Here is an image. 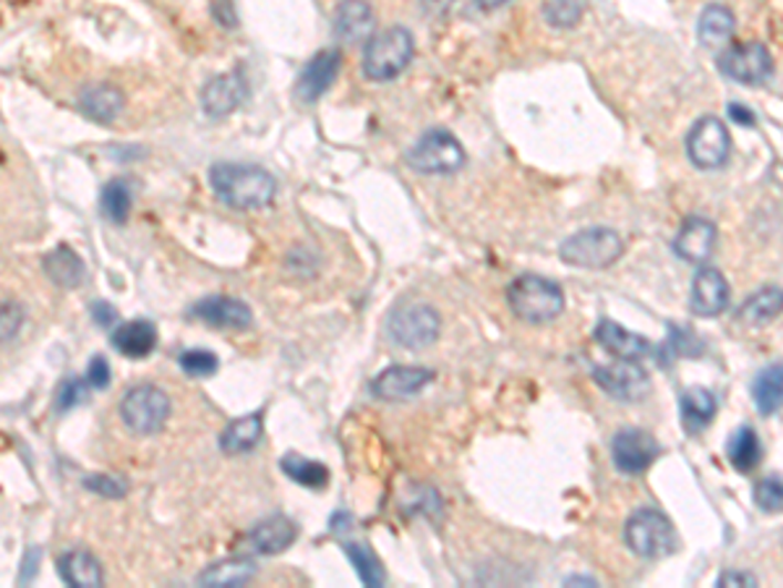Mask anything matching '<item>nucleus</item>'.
<instances>
[{
  "label": "nucleus",
  "mask_w": 783,
  "mask_h": 588,
  "mask_svg": "<svg viewBox=\"0 0 783 588\" xmlns=\"http://www.w3.org/2000/svg\"><path fill=\"white\" fill-rule=\"evenodd\" d=\"M507 303L512 314L528 324L554 322L565 311V290L544 275L525 272L509 282Z\"/></svg>",
  "instance_id": "f03ea898"
},
{
  "label": "nucleus",
  "mask_w": 783,
  "mask_h": 588,
  "mask_svg": "<svg viewBox=\"0 0 783 588\" xmlns=\"http://www.w3.org/2000/svg\"><path fill=\"white\" fill-rule=\"evenodd\" d=\"M434 380V372L426 367H387L384 372H379L371 382V392L379 398V401L387 403H400L410 401L419 392L426 388V384Z\"/></svg>",
  "instance_id": "f8f14e48"
},
{
  "label": "nucleus",
  "mask_w": 783,
  "mask_h": 588,
  "mask_svg": "<svg viewBox=\"0 0 783 588\" xmlns=\"http://www.w3.org/2000/svg\"><path fill=\"white\" fill-rule=\"evenodd\" d=\"M110 345L126 359H146L157 348V327L150 319H131V322L115 327Z\"/></svg>",
  "instance_id": "412c9836"
},
{
  "label": "nucleus",
  "mask_w": 783,
  "mask_h": 588,
  "mask_svg": "<svg viewBox=\"0 0 783 588\" xmlns=\"http://www.w3.org/2000/svg\"><path fill=\"white\" fill-rule=\"evenodd\" d=\"M215 17H217L219 21H223L225 27L236 24V13H233L230 0H215Z\"/></svg>",
  "instance_id": "49530a36"
},
{
  "label": "nucleus",
  "mask_w": 783,
  "mask_h": 588,
  "mask_svg": "<svg viewBox=\"0 0 783 588\" xmlns=\"http://www.w3.org/2000/svg\"><path fill=\"white\" fill-rule=\"evenodd\" d=\"M729 115H731V121L742 123V126H755V113H752L750 107H744V105H739V103H731L729 105Z\"/></svg>",
  "instance_id": "a18cd8bd"
},
{
  "label": "nucleus",
  "mask_w": 783,
  "mask_h": 588,
  "mask_svg": "<svg viewBox=\"0 0 783 588\" xmlns=\"http://www.w3.org/2000/svg\"><path fill=\"white\" fill-rule=\"evenodd\" d=\"M42 270H45L48 278L53 280L58 288L71 290V288H79L84 282L86 265H84V259L71 249V246L61 244V246H55L53 251H48L45 257H42Z\"/></svg>",
  "instance_id": "a878e982"
},
{
  "label": "nucleus",
  "mask_w": 783,
  "mask_h": 588,
  "mask_svg": "<svg viewBox=\"0 0 783 588\" xmlns=\"http://www.w3.org/2000/svg\"><path fill=\"white\" fill-rule=\"evenodd\" d=\"M340 63V50H321V53L313 55L311 61L306 63L301 76H298L296 97L301 100V103H317L321 94L334 84V79H338Z\"/></svg>",
  "instance_id": "f3484780"
},
{
  "label": "nucleus",
  "mask_w": 783,
  "mask_h": 588,
  "mask_svg": "<svg viewBox=\"0 0 783 588\" xmlns=\"http://www.w3.org/2000/svg\"><path fill=\"white\" fill-rule=\"evenodd\" d=\"M21 322H24V311H21L19 303H3V340H11L19 332Z\"/></svg>",
  "instance_id": "79ce46f5"
},
{
  "label": "nucleus",
  "mask_w": 783,
  "mask_h": 588,
  "mask_svg": "<svg viewBox=\"0 0 783 588\" xmlns=\"http://www.w3.org/2000/svg\"><path fill=\"white\" fill-rule=\"evenodd\" d=\"M783 311V290L775 286L760 288L750 296L748 301L742 303L736 311L739 322L750 324V327H763L767 322H773Z\"/></svg>",
  "instance_id": "c756f323"
},
{
  "label": "nucleus",
  "mask_w": 783,
  "mask_h": 588,
  "mask_svg": "<svg viewBox=\"0 0 783 588\" xmlns=\"http://www.w3.org/2000/svg\"><path fill=\"white\" fill-rule=\"evenodd\" d=\"M752 497H755V505L765 513H781L783 510V478L779 476H765L760 478L752 489Z\"/></svg>",
  "instance_id": "58836bf2"
},
{
  "label": "nucleus",
  "mask_w": 783,
  "mask_h": 588,
  "mask_svg": "<svg viewBox=\"0 0 783 588\" xmlns=\"http://www.w3.org/2000/svg\"><path fill=\"white\" fill-rule=\"evenodd\" d=\"M567 586H575V584H583V586H598V580L596 578H583V576H573V578H567L565 580Z\"/></svg>",
  "instance_id": "09e8293b"
},
{
  "label": "nucleus",
  "mask_w": 783,
  "mask_h": 588,
  "mask_svg": "<svg viewBox=\"0 0 783 588\" xmlns=\"http://www.w3.org/2000/svg\"><path fill=\"white\" fill-rule=\"evenodd\" d=\"M410 58H413V34L402 27H390L365 45L363 74L371 82H390L408 69Z\"/></svg>",
  "instance_id": "39448f33"
},
{
  "label": "nucleus",
  "mask_w": 783,
  "mask_h": 588,
  "mask_svg": "<svg viewBox=\"0 0 783 588\" xmlns=\"http://www.w3.org/2000/svg\"><path fill=\"white\" fill-rule=\"evenodd\" d=\"M92 319L100 327H113L115 319H119V309L107 301H94L92 303Z\"/></svg>",
  "instance_id": "37998d69"
},
{
  "label": "nucleus",
  "mask_w": 783,
  "mask_h": 588,
  "mask_svg": "<svg viewBox=\"0 0 783 588\" xmlns=\"http://www.w3.org/2000/svg\"><path fill=\"white\" fill-rule=\"evenodd\" d=\"M84 489L94 492V495L105 497V499H121L128 495V482L121 476H110V474H92L84 476Z\"/></svg>",
  "instance_id": "ea45409f"
},
{
  "label": "nucleus",
  "mask_w": 783,
  "mask_h": 588,
  "mask_svg": "<svg viewBox=\"0 0 783 588\" xmlns=\"http://www.w3.org/2000/svg\"><path fill=\"white\" fill-rule=\"evenodd\" d=\"M131 205H134V196H131V188L123 178L110 180V184L102 188L100 209L110 223H115V225L126 223L128 215H131Z\"/></svg>",
  "instance_id": "f704fd0d"
},
{
  "label": "nucleus",
  "mask_w": 783,
  "mask_h": 588,
  "mask_svg": "<svg viewBox=\"0 0 783 588\" xmlns=\"http://www.w3.org/2000/svg\"><path fill=\"white\" fill-rule=\"evenodd\" d=\"M123 105H126V97H123V92L113 84H92L79 94V107H82V113L90 121L102 123V126H107V123L119 118L123 113Z\"/></svg>",
  "instance_id": "b1692460"
},
{
  "label": "nucleus",
  "mask_w": 783,
  "mask_h": 588,
  "mask_svg": "<svg viewBox=\"0 0 783 588\" xmlns=\"http://www.w3.org/2000/svg\"><path fill=\"white\" fill-rule=\"evenodd\" d=\"M374 32V11L369 0H342L334 13V34L342 42H363Z\"/></svg>",
  "instance_id": "5701e85b"
},
{
  "label": "nucleus",
  "mask_w": 783,
  "mask_h": 588,
  "mask_svg": "<svg viewBox=\"0 0 783 588\" xmlns=\"http://www.w3.org/2000/svg\"><path fill=\"white\" fill-rule=\"evenodd\" d=\"M593 340H596L606 353H611L614 359L640 361L653 351L648 338L638 336V332H629L627 327L611 322V319H601V322H598L596 332H593Z\"/></svg>",
  "instance_id": "6ab92c4d"
},
{
  "label": "nucleus",
  "mask_w": 783,
  "mask_h": 588,
  "mask_svg": "<svg viewBox=\"0 0 783 588\" xmlns=\"http://www.w3.org/2000/svg\"><path fill=\"white\" fill-rule=\"evenodd\" d=\"M687 155L692 165L700 171H719L729 163L731 155V134L729 126L715 115L694 121V126L687 134Z\"/></svg>",
  "instance_id": "1a4fd4ad"
},
{
  "label": "nucleus",
  "mask_w": 783,
  "mask_h": 588,
  "mask_svg": "<svg viewBox=\"0 0 783 588\" xmlns=\"http://www.w3.org/2000/svg\"><path fill=\"white\" fill-rule=\"evenodd\" d=\"M734 29H736V19H734V13L727 9V6L711 3V6H705V11L700 13L698 38L705 48L727 45V42L734 38Z\"/></svg>",
  "instance_id": "c85d7f7f"
},
{
  "label": "nucleus",
  "mask_w": 783,
  "mask_h": 588,
  "mask_svg": "<svg viewBox=\"0 0 783 588\" xmlns=\"http://www.w3.org/2000/svg\"><path fill=\"white\" fill-rule=\"evenodd\" d=\"M504 3H507V0H478V6H483V9H499Z\"/></svg>",
  "instance_id": "8fccbe9b"
},
{
  "label": "nucleus",
  "mask_w": 783,
  "mask_h": 588,
  "mask_svg": "<svg viewBox=\"0 0 783 588\" xmlns=\"http://www.w3.org/2000/svg\"><path fill=\"white\" fill-rule=\"evenodd\" d=\"M593 380L601 390L609 392L617 401H640L642 395L650 390L648 372L642 369L638 361L629 359H617L611 364L596 367L593 369Z\"/></svg>",
  "instance_id": "9b49d317"
},
{
  "label": "nucleus",
  "mask_w": 783,
  "mask_h": 588,
  "mask_svg": "<svg viewBox=\"0 0 783 588\" xmlns=\"http://www.w3.org/2000/svg\"><path fill=\"white\" fill-rule=\"evenodd\" d=\"M178 367L183 374L194 376V380H207V376H215L219 372V359L207 348H192V351L181 353Z\"/></svg>",
  "instance_id": "c9c22d12"
},
{
  "label": "nucleus",
  "mask_w": 783,
  "mask_h": 588,
  "mask_svg": "<svg viewBox=\"0 0 783 588\" xmlns=\"http://www.w3.org/2000/svg\"><path fill=\"white\" fill-rule=\"evenodd\" d=\"M719 586H758V578L752 572L727 570L719 576Z\"/></svg>",
  "instance_id": "c03bdc74"
},
{
  "label": "nucleus",
  "mask_w": 783,
  "mask_h": 588,
  "mask_svg": "<svg viewBox=\"0 0 783 588\" xmlns=\"http://www.w3.org/2000/svg\"><path fill=\"white\" fill-rule=\"evenodd\" d=\"M442 332V317L429 303H405L387 319V338L402 351H423L434 345Z\"/></svg>",
  "instance_id": "423d86ee"
},
{
  "label": "nucleus",
  "mask_w": 783,
  "mask_h": 588,
  "mask_svg": "<svg viewBox=\"0 0 783 588\" xmlns=\"http://www.w3.org/2000/svg\"><path fill=\"white\" fill-rule=\"evenodd\" d=\"M408 165L415 173H426V176H446V173H457L463 168L465 149L450 131L434 128L426 131L408 149Z\"/></svg>",
  "instance_id": "6e6552de"
},
{
  "label": "nucleus",
  "mask_w": 783,
  "mask_h": 588,
  "mask_svg": "<svg viewBox=\"0 0 783 588\" xmlns=\"http://www.w3.org/2000/svg\"><path fill=\"white\" fill-rule=\"evenodd\" d=\"M715 241H719V230H715V223L708 220V217L692 215L687 217L679 228V234L674 238V251L684 261H692V265H702L713 257Z\"/></svg>",
  "instance_id": "a211bd4d"
},
{
  "label": "nucleus",
  "mask_w": 783,
  "mask_h": 588,
  "mask_svg": "<svg viewBox=\"0 0 783 588\" xmlns=\"http://www.w3.org/2000/svg\"><path fill=\"white\" fill-rule=\"evenodd\" d=\"M452 3H455V0H421L423 11L431 13V17H442L446 9H452Z\"/></svg>",
  "instance_id": "de8ad7c7"
},
{
  "label": "nucleus",
  "mask_w": 783,
  "mask_h": 588,
  "mask_svg": "<svg viewBox=\"0 0 783 588\" xmlns=\"http://www.w3.org/2000/svg\"><path fill=\"white\" fill-rule=\"evenodd\" d=\"M719 69L739 84L760 86L773 76V55L763 42H736L719 55Z\"/></svg>",
  "instance_id": "9d476101"
},
{
  "label": "nucleus",
  "mask_w": 783,
  "mask_h": 588,
  "mask_svg": "<svg viewBox=\"0 0 783 588\" xmlns=\"http://www.w3.org/2000/svg\"><path fill=\"white\" fill-rule=\"evenodd\" d=\"M625 251L617 230L611 228H585L580 234L569 236L559 246V257L569 267H583V270H604Z\"/></svg>",
  "instance_id": "0eeeda50"
},
{
  "label": "nucleus",
  "mask_w": 783,
  "mask_h": 588,
  "mask_svg": "<svg viewBox=\"0 0 783 588\" xmlns=\"http://www.w3.org/2000/svg\"><path fill=\"white\" fill-rule=\"evenodd\" d=\"M248 97V84L244 71H228V74L209 79L202 90V111L209 118H225L238 111Z\"/></svg>",
  "instance_id": "4468645a"
},
{
  "label": "nucleus",
  "mask_w": 783,
  "mask_h": 588,
  "mask_svg": "<svg viewBox=\"0 0 783 588\" xmlns=\"http://www.w3.org/2000/svg\"><path fill=\"white\" fill-rule=\"evenodd\" d=\"M731 301L729 280L723 278L721 270L715 267H700L698 275L692 278V299L690 307L694 314L700 317H719L721 311H727Z\"/></svg>",
  "instance_id": "dca6fc26"
},
{
  "label": "nucleus",
  "mask_w": 783,
  "mask_h": 588,
  "mask_svg": "<svg viewBox=\"0 0 783 588\" xmlns=\"http://www.w3.org/2000/svg\"><path fill=\"white\" fill-rule=\"evenodd\" d=\"M627 547L638 557L646 560H661V557L674 555L679 549V536L674 523L666 518L663 513L653 507H642V510L629 515L625 526Z\"/></svg>",
  "instance_id": "20e7f679"
},
{
  "label": "nucleus",
  "mask_w": 783,
  "mask_h": 588,
  "mask_svg": "<svg viewBox=\"0 0 783 588\" xmlns=\"http://www.w3.org/2000/svg\"><path fill=\"white\" fill-rule=\"evenodd\" d=\"M280 471L290 482L306 486V489H324L329 484V468L324 463L303 457L298 453H288L280 457Z\"/></svg>",
  "instance_id": "473e14b6"
},
{
  "label": "nucleus",
  "mask_w": 783,
  "mask_h": 588,
  "mask_svg": "<svg viewBox=\"0 0 783 588\" xmlns=\"http://www.w3.org/2000/svg\"><path fill=\"white\" fill-rule=\"evenodd\" d=\"M171 398L157 384H136L123 392L119 413L123 426L138 437H152V434L163 432V426L171 419Z\"/></svg>",
  "instance_id": "7ed1b4c3"
},
{
  "label": "nucleus",
  "mask_w": 783,
  "mask_h": 588,
  "mask_svg": "<svg viewBox=\"0 0 783 588\" xmlns=\"http://www.w3.org/2000/svg\"><path fill=\"white\" fill-rule=\"evenodd\" d=\"M342 551H346L350 565H353L358 578H361L365 586L382 588L387 584V572L382 568V563H379V557L369 547H365V544L348 541V544H342Z\"/></svg>",
  "instance_id": "72a5a7b5"
},
{
  "label": "nucleus",
  "mask_w": 783,
  "mask_h": 588,
  "mask_svg": "<svg viewBox=\"0 0 783 588\" xmlns=\"http://www.w3.org/2000/svg\"><path fill=\"white\" fill-rule=\"evenodd\" d=\"M752 398H755V409L763 416H773L783 405V361L765 367L763 372L752 382Z\"/></svg>",
  "instance_id": "2f4dec72"
},
{
  "label": "nucleus",
  "mask_w": 783,
  "mask_h": 588,
  "mask_svg": "<svg viewBox=\"0 0 783 588\" xmlns=\"http://www.w3.org/2000/svg\"><path fill=\"white\" fill-rule=\"evenodd\" d=\"M110 364L107 359L102 353H94V359L90 361V367H86V382H90V388L94 390H105L110 384Z\"/></svg>",
  "instance_id": "a19ab883"
},
{
  "label": "nucleus",
  "mask_w": 783,
  "mask_h": 588,
  "mask_svg": "<svg viewBox=\"0 0 783 588\" xmlns=\"http://www.w3.org/2000/svg\"><path fill=\"white\" fill-rule=\"evenodd\" d=\"M261 437H265V413H246V416L233 419L230 424L225 426V432L219 434V450H223L225 455L251 453L261 442Z\"/></svg>",
  "instance_id": "4be33fe9"
},
{
  "label": "nucleus",
  "mask_w": 783,
  "mask_h": 588,
  "mask_svg": "<svg viewBox=\"0 0 783 588\" xmlns=\"http://www.w3.org/2000/svg\"><path fill=\"white\" fill-rule=\"evenodd\" d=\"M583 17L580 0H546L544 3V19L556 29L575 27Z\"/></svg>",
  "instance_id": "e433bc0d"
},
{
  "label": "nucleus",
  "mask_w": 783,
  "mask_h": 588,
  "mask_svg": "<svg viewBox=\"0 0 783 588\" xmlns=\"http://www.w3.org/2000/svg\"><path fill=\"white\" fill-rule=\"evenodd\" d=\"M58 576L65 586H76V588H97L102 586V568L97 563V557L86 549H69L58 557Z\"/></svg>",
  "instance_id": "393cba45"
},
{
  "label": "nucleus",
  "mask_w": 783,
  "mask_h": 588,
  "mask_svg": "<svg viewBox=\"0 0 783 588\" xmlns=\"http://www.w3.org/2000/svg\"><path fill=\"white\" fill-rule=\"evenodd\" d=\"M727 455L731 466L742 471V474L755 471L760 466V461H763V445H760L758 432L752 430V426H739V430L729 437Z\"/></svg>",
  "instance_id": "7c9ffc66"
},
{
  "label": "nucleus",
  "mask_w": 783,
  "mask_h": 588,
  "mask_svg": "<svg viewBox=\"0 0 783 588\" xmlns=\"http://www.w3.org/2000/svg\"><path fill=\"white\" fill-rule=\"evenodd\" d=\"M192 314L217 330H246L254 324L251 307L240 299H230V296H207V299L194 303Z\"/></svg>",
  "instance_id": "2eb2a0df"
},
{
  "label": "nucleus",
  "mask_w": 783,
  "mask_h": 588,
  "mask_svg": "<svg viewBox=\"0 0 783 588\" xmlns=\"http://www.w3.org/2000/svg\"><path fill=\"white\" fill-rule=\"evenodd\" d=\"M86 388H90V382H84L82 376H65V380L58 384L53 405L58 413H69L76 409V405L84 403L86 398Z\"/></svg>",
  "instance_id": "4c0bfd02"
},
{
  "label": "nucleus",
  "mask_w": 783,
  "mask_h": 588,
  "mask_svg": "<svg viewBox=\"0 0 783 588\" xmlns=\"http://www.w3.org/2000/svg\"><path fill=\"white\" fill-rule=\"evenodd\" d=\"M679 413H682L684 430L694 434L705 430V426L715 419V413H719V401H715L711 390L690 388L682 392V398H679Z\"/></svg>",
  "instance_id": "cd10ccee"
},
{
  "label": "nucleus",
  "mask_w": 783,
  "mask_h": 588,
  "mask_svg": "<svg viewBox=\"0 0 783 588\" xmlns=\"http://www.w3.org/2000/svg\"><path fill=\"white\" fill-rule=\"evenodd\" d=\"M661 453L656 437L642 430H621L611 442L614 466L625 474H642V471L653 466V461Z\"/></svg>",
  "instance_id": "ddd939ff"
},
{
  "label": "nucleus",
  "mask_w": 783,
  "mask_h": 588,
  "mask_svg": "<svg viewBox=\"0 0 783 588\" xmlns=\"http://www.w3.org/2000/svg\"><path fill=\"white\" fill-rule=\"evenodd\" d=\"M298 539V526L288 515H269L248 532L246 541L256 555H280Z\"/></svg>",
  "instance_id": "aec40b11"
},
{
  "label": "nucleus",
  "mask_w": 783,
  "mask_h": 588,
  "mask_svg": "<svg viewBox=\"0 0 783 588\" xmlns=\"http://www.w3.org/2000/svg\"><path fill=\"white\" fill-rule=\"evenodd\" d=\"M209 186L223 205L233 209H261L272 205L277 180L259 165L215 163L209 168Z\"/></svg>",
  "instance_id": "f257e3e1"
},
{
  "label": "nucleus",
  "mask_w": 783,
  "mask_h": 588,
  "mask_svg": "<svg viewBox=\"0 0 783 588\" xmlns=\"http://www.w3.org/2000/svg\"><path fill=\"white\" fill-rule=\"evenodd\" d=\"M256 576V565L246 557H228V560L212 563L196 576V584L207 588H236L246 586Z\"/></svg>",
  "instance_id": "bb28decb"
}]
</instances>
